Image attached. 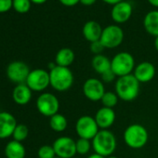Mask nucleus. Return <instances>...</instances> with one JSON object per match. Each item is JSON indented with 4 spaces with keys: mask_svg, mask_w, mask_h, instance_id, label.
<instances>
[{
    "mask_svg": "<svg viewBox=\"0 0 158 158\" xmlns=\"http://www.w3.org/2000/svg\"><path fill=\"white\" fill-rule=\"evenodd\" d=\"M140 83L133 73L118 77L115 82V93L124 102H132L139 96Z\"/></svg>",
    "mask_w": 158,
    "mask_h": 158,
    "instance_id": "f257e3e1",
    "label": "nucleus"
},
{
    "mask_svg": "<svg viewBox=\"0 0 158 158\" xmlns=\"http://www.w3.org/2000/svg\"><path fill=\"white\" fill-rule=\"evenodd\" d=\"M91 143L95 153H98L105 158L112 156L117 145L114 134L109 129H100L91 140Z\"/></svg>",
    "mask_w": 158,
    "mask_h": 158,
    "instance_id": "f03ea898",
    "label": "nucleus"
},
{
    "mask_svg": "<svg viewBox=\"0 0 158 158\" xmlns=\"http://www.w3.org/2000/svg\"><path fill=\"white\" fill-rule=\"evenodd\" d=\"M73 73L69 67L56 65L49 72L50 86L59 92L69 90L73 84Z\"/></svg>",
    "mask_w": 158,
    "mask_h": 158,
    "instance_id": "7ed1b4c3",
    "label": "nucleus"
},
{
    "mask_svg": "<svg viewBox=\"0 0 158 158\" xmlns=\"http://www.w3.org/2000/svg\"><path fill=\"white\" fill-rule=\"evenodd\" d=\"M124 141L132 149H140L144 147L149 139L148 130L139 124H132L124 131Z\"/></svg>",
    "mask_w": 158,
    "mask_h": 158,
    "instance_id": "20e7f679",
    "label": "nucleus"
},
{
    "mask_svg": "<svg viewBox=\"0 0 158 158\" xmlns=\"http://www.w3.org/2000/svg\"><path fill=\"white\" fill-rule=\"evenodd\" d=\"M135 67L134 57L126 51L117 53L111 60V69L117 77L130 74Z\"/></svg>",
    "mask_w": 158,
    "mask_h": 158,
    "instance_id": "39448f33",
    "label": "nucleus"
},
{
    "mask_svg": "<svg viewBox=\"0 0 158 158\" xmlns=\"http://www.w3.org/2000/svg\"><path fill=\"white\" fill-rule=\"evenodd\" d=\"M100 128L94 117L83 115L79 117L75 123V131L79 138L92 140Z\"/></svg>",
    "mask_w": 158,
    "mask_h": 158,
    "instance_id": "423d86ee",
    "label": "nucleus"
},
{
    "mask_svg": "<svg viewBox=\"0 0 158 158\" xmlns=\"http://www.w3.org/2000/svg\"><path fill=\"white\" fill-rule=\"evenodd\" d=\"M36 108L44 116L51 117L59 113L60 102L54 94L44 92L36 100Z\"/></svg>",
    "mask_w": 158,
    "mask_h": 158,
    "instance_id": "0eeeda50",
    "label": "nucleus"
},
{
    "mask_svg": "<svg viewBox=\"0 0 158 158\" xmlns=\"http://www.w3.org/2000/svg\"><path fill=\"white\" fill-rule=\"evenodd\" d=\"M124 32L122 28L115 24H111L102 30L100 41L105 48H115L122 44Z\"/></svg>",
    "mask_w": 158,
    "mask_h": 158,
    "instance_id": "6e6552de",
    "label": "nucleus"
},
{
    "mask_svg": "<svg viewBox=\"0 0 158 158\" xmlns=\"http://www.w3.org/2000/svg\"><path fill=\"white\" fill-rule=\"evenodd\" d=\"M25 84L32 91L41 92L50 86L49 73L44 69H35L30 72Z\"/></svg>",
    "mask_w": 158,
    "mask_h": 158,
    "instance_id": "1a4fd4ad",
    "label": "nucleus"
},
{
    "mask_svg": "<svg viewBox=\"0 0 158 158\" xmlns=\"http://www.w3.org/2000/svg\"><path fill=\"white\" fill-rule=\"evenodd\" d=\"M28 65L21 60H15L9 64L7 68V75L10 81L19 84L26 82V79L30 73Z\"/></svg>",
    "mask_w": 158,
    "mask_h": 158,
    "instance_id": "9d476101",
    "label": "nucleus"
},
{
    "mask_svg": "<svg viewBox=\"0 0 158 158\" xmlns=\"http://www.w3.org/2000/svg\"><path fill=\"white\" fill-rule=\"evenodd\" d=\"M56 156L60 158H73L76 154L75 141L66 136L58 138L52 144Z\"/></svg>",
    "mask_w": 158,
    "mask_h": 158,
    "instance_id": "9b49d317",
    "label": "nucleus"
},
{
    "mask_svg": "<svg viewBox=\"0 0 158 158\" xmlns=\"http://www.w3.org/2000/svg\"><path fill=\"white\" fill-rule=\"evenodd\" d=\"M85 97L91 102H99L105 93L104 83L98 78H89L83 85Z\"/></svg>",
    "mask_w": 158,
    "mask_h": 158,
    "instance_id": "f8f14e48",
    "label": "nucleus"
},
{
    "mask_svg": "<svg viewBox=\"0 0 158 158\" xmlns=\"http://www.w3.org/2000/svg\"><path fill=\"white\" fill-rule=\"evenodd\" d=\"M133 12L132 5L127 1H122L113 6L111 11V17L116 23H127Z\"/></svg>",
    "mask_w": 158,
    "mask_h": 158,
    "instance_id": "ddd939ff",
    "label": "nucleus"
},
{
    "mask_svg": "<svg viewBox=\"0 0 158 158\" xmlns=\"http://www.w3.org/2000/svg\"><path fill=\"white\" fill-rule=\"evenodd\" d=\"M155 67L152 62L142 61L135 67L133 74L137 78V80L141 84L152 81L155 76Z\"/></svg>",
    "mask_w": 158,
    "mask_h": 158,
    "instance_id": "4468645a",
    "label": "nucleus"
},
{
    "mask_svg": "<svg viewBox=\"0 0 158 158\" xmlns=\"http://www.w3.org/2000/svg\"><path fill=\"white\" fill-rule=\"evenodd\" d=\"M17 125L16 119L11 114L8 112L0 113V139L12 136Z\"/></svg>",
    "mask_w": 158,
    "mask_h": 158,
    "instance_id": "2eb2a0df",
    "label": "nucleus"
},
{
    "mask_svg": "<svg viewBox=\"0 0 158 158\" xmlns=\"http://www.w3.org/2000/svg\"><path fill=\"white\" fill-rule=\"evenodd\" d=\"M115 112L112 108L102 107L95 114V120L100 129H108L115 121Z\"/></svg>",
    "mask_w": 158,
    "mask_h": 158,
    "instance_id": "dca6fc26",
    "label": "nucleus"
},
{
    "mask_svg": "<svg viewBox=\"0 0 158 158\" xmlns=\"http://www.w3.org/2000/svg\"><path fill=\"white\" fill-rule=\"evenodd\" d=\"M102 28L101 24L95 21H89L87 22L82 29V34L85 39L90 43L99 41L101 39L102 34Z\"/></svg>",
    "mask_w": 158,
    "mask_h": 158,
    "instance_id": "f3484780",
    "label": "nucleus"
},
{
    "mask_svg": "<svg viewBox=\"0 0 158 158\" xmlns=\"http://www.w3.org/2000/svg\"><path fill=\"white\" fill-rule=\"evenodd\" d=\"M12 98H13V101L17 104L25 105L32 99V90L29 89V87L25 83L19 84L13 89Z\"/></svg>",
    "mask_w": 158,
    "mask_h": 158,
    "instance_id": "a211bd4d",
    "label": "nucleus"
},
{
    "mask_svg": "<svg viewBox=\"0 0 158 158\" xmlns=\"http://www.w3.org/2000/svg\"><path fill=\"white\" fill-rule=\"evenodd\" d=\"M143 26L149 35L158 36V10H152L145 15Z\"/></svg>",
    "mask_w": 158,
    "mask_h": 158,
    "instance_id": "6ab92c4d",
    "label": "nucleus"
},
{
    "mask_svg": "<svg viewBox=\"0 0 158 158\" xmlns=\"http://www.w3.org/2000/svg\"><path fill=\"white\" fill-rule=\"evenodd\" d=\"M75 59V54L73 49L69 48H60L55 57V63L58 66L61 67H69L73 64Z\"/></svg>",
    "mask_w": 158,
    "mask_h": 158,
    "instance_id": "aec40b11",
    "label": "nucleus"
},
{
    "mask_svg": "<svg viewBox=\"0 0 158 158\" xmlns=\"http://www.w3.org/2000/svg\"><path fill=\"white\" fill-rule=\"evenodd\" d=\"M25 148L22 142L17 140L10 141L5 147V154L7 158H24L25 157Z\"/></svg>",
    "mask_w": 158,
    "mask_h": 158,
    "instance_id": "412c9836",
    "label": "nucleus"
},
{
    "mask_svg": "<svg viewBox=\"0 0 158 158\" xmlns=\"http://www.w3.org/2000/svg\"><path fill=\"white\" fill-rule=\"evenodd\" d=\"M91 65L94 71L102 75L105 72L111 70V60L102 54L95 55L91 60Z\"/></svg>",
    "mask_w": 158,
    "mask_h": 158,
    "instance_id": "4be33fe9",
    "label": "nucleus"
},
{
    "mask_svg": "<svg viewBox=\"0 0 158 158\" xmlns=\"http://www.w3.org/2000/svg\"><path fill=\"white\" fill-rule=\"evenodd\" d=\"M68 126V121L61 114H56L49 117V127L55 132H63Z\"/></svg>",
    "mask_w": 158,
    "mask_h": 158,
    "instance_id": "5701e85b",
    "label": "nucleus"
},
{
    "mask_svg": "<svg viewBox=\"0 0 158 158\" xmlns=\"http://www.w3.org/2000/svg\"><path fill=\"white\" fill-rule=\"evenodd\" d=\"M118 101H119V97L117 96V94L112 91H105L104 95L101 100L103 107L112 108V109H114V107L117 105Z\"/></svg>",
    "mask_w": 158,
    "mask_h": 158,
    "instance_id": "b1692460",
    "label": "nucleus"
},
{
    "mask_svg": "<svg viewBox=\"0 0 158 158\" xmlns=\"http://www.w3.org/2000/svg\"><path fill=\"white\" fill-rule=\"evenodd\" d=\"M75 147H76V153L85 155L89 152V151L92 147V143L89 139L79 138L75 141Z\"/></svg>",
    "mask_w": 158,
    "mask_h": 158,
    "instance_id": "393cba45",
    "label": "nucleus"
},
{
    "mask_svg": "<svg viewBox=\"0 0 158 158\" xmlns=\"http://www.w3.org/2000/svg\"><path fill=\"white\" fill-rule=\"evenodd\" d=\"M28 133H29V130H28L27 126H25L23 124H18L17 127H15V130H14L12 136L14 138V140L22 142L23 140H24L27 138Z\"/></svg>",
    "mask_w": 158,
    "mask_h": 158,
    "instance_id": "a878e982",
    "label": "nucleus"
},
{
    "mask_svg": "<svg viewBox=\"0 0 158 158\" xmlns=\"http://www.w3.org/2000/svg\"><path fill=\"white\" fill-rule=\"evenodd\" d=\"M13 9L19 13H27L31 9L30 0H13Z\"/></svg>",
    "mask_w": 158,
    "mask_h": 158,
    "instance_id": "bb28decb",
    "label": "nucleus"
},
{
    "mask_svg": "<svg viewBox=\"0 0 158 158\" xmlns=\"http://www.w3.org/2000/svg\"><path fill=\"white\" fill-rule=\"evenodd\" d=\"M38 158H55L56 153L52 145H43L37 152Z\"/></svg>",
    "mask_w": 158,
    "mask_h": 158,
    "instance_id": "cd10ccee",
    "label": "nucleus"
},
{
    "mask_svg": "<svg viewBox=\"0 0 158 158\" xmlns=\"http://www.w3.org/2000/svg\"><path fill=\"white\" fill-rule=\"evenodd\" d=\"M90 51L94 54V55H100L102 53V51L105 49L104 46L102 44V42L99 40V41H95V42H92L90 43Z\"/></svg>",
    "mask_w": 158,
    "mask_h": 158,
    "instance_id": "c85d7f7f",
    "label": "nucleus"
},
{
    "mask_svg": "<svg viewBox=\"0 0 158 158\" xmlns=\"http://www.w3.org/2000/svg\"><path fill=\"white\" fill-rule=\"evenodd\" d=\"M101 76H102V81L103 83H112L114 80V79H115V77H116V75L112 71V69L109 70V71H107V72H105Z\"/></svg>",
    "mask_w": 158,
    "mask_h": 158,
    "instance_id": "c756f323",
    "label": "nucleus"
},
{
    "mask_svg": "<svg viewBox=\"0 0 158 158\" xmlns=\"http://www.w3.org/2000/svg\"><path fill=\"white\" fill-rule=\"evenodd\" d=\"M13 0H0V13L7 12L12 8Z\"/></svg>",
    "mask_w": 158,
    "mask_h": 158,
    "instance_id": "7c9ffc66",
    "label": "nucleus"
},
{
    "mask_svg": "<svg viewBox=\"0 0 158 158\" xmlns=\"http://www.w3.org/2000/svg\"><path fill=\"white\" fill-rule=\"evenodd\" d=\"M59 1L65 7H73L77 5L80 0H59Z\"/></svg>",
    "mask_w": 158,
    "mask_h": 158,
    "instance_id": "2f4dec72",
    "label": "nucleus"
},
{
    "mask_svg": "<svg viewBox=\"0 0 158 158\" xmlns=\"http://www.w3.org/2000/svg\"><path fill=\"white\" fill-rule=\"evenodd\" d=\"M97 0H80L79 3H81L82 5L86 6V7H89V6H92L93 4H95V2Z\"/></svg>",
    "mask_w": 158,
    "mask_h": 158,
    "instance_id": "473e14b6",
    "label": "nucleus"
},
{
    "mask_svg": "<svg viewBox=\"0 0 158 158\" xmlns=\"http://www.w3.org/2000/svg\"><path fill=\"white\" fill-rule=\"evenodd\" d=\"M102 1H103L104 3L109 4V5H115V4H117L119 2L124 1V0H102Z\"/></svg>",
    "mask_w": 158,
    "mask_h": 158,
    "instance_id": "72a5a7b5",
    "label": "nucleus"
},
{
    "mask_svg": "<svg viewBox=\"0 0 158 158\" xmlns=\"http://www.w3.org/2000/svg\"><path fill=\"white\" fill-rule=\"evenodd\" d=\"M147 1L154 8H158V0H147Z\"/></svg>",
    "mask_w": 158,
    "mask_h": 158,
    "instance_id": "f704fd0d",
    "label": "nucleus"
},
{
    "mask_svg": "<svg viewBox=\"0 0 158 158\" xmlns=\"http://www.w3.org/2000/svg\"><path fill=\"white\" fill-rule=\"evenodd\" d=\"M31 2L35 3V4H37V5H40V4H44L45 2H47L48 0H30Z\"/></svg>",
    "mask_w": 158,
    "mask_h": 158,
    "instance_id": "c9c22d12",
    "label": "nucleus"
},
{
    "mask_svg": "<svg viewBox=\"0 0 158 158\" xmlns=\"http://www.w3.org/2000/svg\"><path fill=\"white\" fill-rule=\"evenodd\" d=\"M88 158H105V157H103V156H102V155H100V154L94 152V153L90 154Z\"/></svg>",
    "mask_w": 158,
    "mask_h": 158,
    "instance_id": "e433bc0d",
    "label": "nucleus"
},
{
    "mask_svg": "<svg viewBox=\"0 0 158 158\" xmlns=\"http://www.w3.org/2000/svg\"><path fill=\"white\" fill-rule=\"evenodd\" d=\"M154 48L158 51V36H156L155 39H154Z\"/></svg>",
    "mask_w": 158,
    "mask_h": 158,
    "instance_id": "4c0bfd02",
    "label": "nucleus"
},
{
    "mask_svg": "<svg viewBox=\"0 0 158 158\" xmlns=\"http://www.w3.org/2000/svg\"><path fill=\"white\" fill-rule=\"evenodd\" d=\"M107 158H118V157H116V156H109V157H107Z\"/></svg>",
    "mask_w": 158,
    "mask_h": 158,
    "instance_id": "58836bf2",
    "label": "nucleus"
},
{
    "mask_svg": "<svg viewBox=\"0 0 158 158\" xmlns=\"http://www.w3.org/2000/svg\"><path fill=\"white\" fill-rule=\"evenodd\" d=\"M73 158H80V157H75V156H74V157H73Z\"/></svg>",
    "mask_w": 158,
    "mask_h": 158,
    "instance_id": "ea45409f",
    "label": "nucleus"
},
{
    "mask_svg": "<svg viewBox=\"0 0 158 158\" xmlns=\"http://www.w3.org/2000/svg\"><path fill=\"white\" fill-rule=\"evenodd\" d=\"M55 158H60V157H57V156H56V157H55Z\"/></svg>",
    "mask_w": 158,
    "mask_h": 158,
    "instance_id": "a19ab883",
    "label": "nucleus"
}]
</instances>
